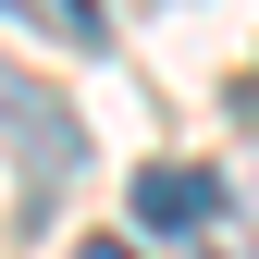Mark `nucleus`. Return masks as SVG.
Returning <instances> with one entry per match:
<instances>
[{"instance_id":"nucleus-1","label":"nucleus","mask_w":259,"mask_h":259,"mask_svg":"<svg viewBox=\"0 0 259 259\" xmlns=\"http://www.w3.org/2000/svg\"><path fill=\"white\" fill-rule=\"evenodd\" d=\"M123 210H136V235H198V222H222V173L210 160H148L123 185Z\"/></svg>"},{"instance_id":"nucleus-2","label":"nucleus","mask_w":259,"mask_h":259,"mask_svg":"<svg viewBox=\"0 0 259 259\" xmlns=\"http://www.w3.org/2000/svg\"><path fill=\"white\" fill-rule=\"evenodd\" d=\"M13 136H37V198H50V185L74 173V111H62V99H25V87H13ZM37 198H25V210H37Z\"/></svg>"},{"instance_id":"nucleus-3","label":"nucleus","mask_w":259,"mask_h":259,"mask_svg":"<svg viewBox=\"0 0 259 259\" xmlns=\"http://www.w3.org/2000/svg\"><path fill=\"white\" fill-rule=\"evenodd\" d=\"M13 13H37V25H62V37H99V0H13Z\"/></svg>"},{"instance_id":"nucleus-4","label":"nucleus","mask_w":259,"mask_h":259,"mask_svg":"<svg viewBox=\"0 0 259 259\" xmlns=\"http://www.w3.org/2000/svg\"><path fill=\"white\" fill-rule=\"evenodd\" d=\"M74 259H136V247H123V235H99V247H74Z\"/></svg>"}]
</instances>
